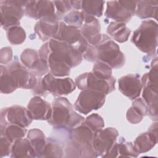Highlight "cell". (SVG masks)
I'll use <instances>...</instances> for the list:
<instances>
[{"mask_svg":"<svg viewBox=\"0 0 158 158\" xmlns=\"http://www.w3.org/2000/svg\"><path fill=\"white\" fill-rule=\"evenodd\" d=\"M83 57L89 62L102 61L112 69L121 68L125 63V56L119 46L105 34L102 35L100 42L96 45L89 44Z\"/></svg>","mask_w":158,"mask_h":158,"instance_id":"cell-1","label":"cell"},{"mask_svg":"<svg viewBox=\"0 0 158 158\" xmlns=\"http://www.w3.org/2000/svg\"><path fill=\"white\" fill-rule=\"evenodd\" d=\"M84 117L73 110L70 102L65 98L55 99L52 103V115L48 120L56 127L74 128L84 122Z\"/></svg>","mask_w":158,"mask_h":158,"instance_id":"cell-2","label":"cell"},{"mask_svg":"<svg viewBox=\"0 0 158 158\" xmlns=\"http://www.w3.org/2000/svg\"><path fill=\"white\" fill-rule=\"evenodd\" d=\"M158 27L153 20H144L133 33L131 42L142 52L149 56L157 54Z\"/></svg>","mask_w":158,"mask_h":158,"instance_id":"cell-3","label":"cell"},{"mask_svg":"<svg viewBox=\"0 0 158 158\" xmlns=\"http://www.w3.org/2000/svg\"><path fill=\"white\" fill-rule=\"evenodd\" d=\"M28 1H0L1 26L6 30L20 25V20L23 17Z\"/></svg>","mask_w":158,"mask_h":158,"instance_id":"cell-4","label":"cell"},{"mask_svg":"<svg viewBox=\"0 0 158 158\" xmlns=\"http://www.w3.org/2000/svg\"><path fill=\"white\" fill-rule=\"evenodd\" d=\"M75 84L81 90L96 91L106 96L115 90V79L112 77L109 80H103L96 77L92 72H86L76 78Z\"/></svg>","mask_w":158,"mask_h":158,"instance_id":"cell-5","label":"cell"},{"mask_svg":"<svg viewBox=\"0 0 158 158\" xmlns=\"http://www.w3.org/2000/svg\"><path fill=\"white\" fill-rule=\"evenodd\" d=\"M48 44L51 53L71 69L81 62L82 54L66 43L52 38L48 41Z\"/></svg>","mask_w":158,"mask_h":158,"instance_id":"cell-6","label":"cell"},{"mask_svg":"<svg viewBox=\"0 0 158 158\" xmlns=\"http://www.w3.org/2000/svg\"><path fill=\"white\" fill-rule=\"evenodd\" d=\"M64 41L83 54L87 49L89 43L82 35L80 30L69 26L64 22H59V27L56 35L53 38Z\"/></svg>","mask_w":158,"mask_h":158,"instance_id":"cell-7","label":"cell"},{"mask_svg":"<svg viewBox=\"0 0 158 158\" xmlns=\"http://www.w3.org/2000/svg\"><path fill=\"white\" fill-rule=\"evenodd\" d=\"M137 1H112L107 2L105 16L115 22H128L135 14Z\"/></svg>","mask_w":158,"mask_h":158,"instance_id":"cell-8","label":"cell"},{"mask_svg":"<svg viewBox=\"0 0 158 158\" xmlns=\"http://www.w3.org/2000/svg\"><path fill=\"white\" fill-rule=\"evenodd\" d=\"M106 95L102 93L84 89L77 98L74 108L78 112L86 115L93 110L100 109L104 104Z\"/></svg>","mask_w":158,"mask_h":158,"instance_id":"cell-9","label":"cell"},{"mask_svg":"<svg viewBox=\"0 0 158 158\" xmlns=\"http://www.w3.org/2000/svg\"><path fill=\"white\" fill-rule=\"evenodd\" d=\"M27 109L20 106H13L4 108L1 111V128L9 124L19 125L23 128L28 127L32 122Z\"/></svg>","mask_w":158,"mask_h":158,"instance_id":"cell-10","label":"cell"},{"mask_svg":"<svg viewBox=\"0 0 158 158\" xmlns=\"http://www.w3.org/2000/svg\"><path fill=\"white\" fill-rule=\"evenodd\" d=\"M41 84L45 91H48L56 96L66 95L73 92L76 88L75 82L69 77L57 78L48 73L41 79Z\"/></svg>","mask_w":158,"mask_h":158,"instance_id":"cell-11","label":"cell"},{"mask_svg":"<svg viewBox=\"0 0 158 158\" xmlns=\"http://www.w3.org/2000/svg\"><path fill=\"white\" fill-rule=\"evenodd\" d=\"M118 132L115 128L102 129L94 134L92 147L97 156H102L115 143Z\"/></svg>","mask_w":158,"mask_h":158,"instance_id":"cell-12","label":"cell"},{"mask_svg":"<svg viewBox=\"0 0 158 158\" xmlns=\"http://www.w3.org/2000/svg\"><path fill=\"white\" fill-rule=\"evenodd\" d=\"M94 134V133L83 123L72 130L71 139L83 148V157H98L92 147Z\"/></svg>","mask_w":158,"mask_h":158,"instance_id":"cell-13","label":"cell"},{"mask_svg":"<svg viewBox=\"0 0 158 158\" xmlns=\"http://www.w3.org/2000/svg\"><path fill=\"white\" fill-rule=\"evenodd\" d=\"M6 67L15 80L19 88L33 89L37 85L38 78L19 62H13Z\"/></svg>","mask_w":158,"mask_h":158,"instance_id":"cell-14","label":"cell"},{"mask_svg":"<svg viewBox=\"0 0 158 158\" xmlns=\"http://www.w3.org/2000/svg\"><path fill=\"white\" fill-rule=\"evenodd\" d=\"M20 60L23 65L36 77H40L49 70L47 63L40 58L39 54L34 49L24 50L21 54Z\"/></svg>","mask_w":158,"mask_h":158,"instance_id":"cell-15","label":"cell"},{"mask_svg":"<svg viewBox=\"0 0 158 158\" xmlns=\"http://www.w3.org/2000/svg\"><path fill=\"white\" fill-rule=\"evenodd\" d=\"M38 54L40 58L47 63L50 73L54 77H62L70 74L71 68L65 62L60 60L52 55L51 52L48 42L41 47Z\"/></svg>","mask_w":158,"mask_h":158,"instance_id":"cell-16","label":"cell"},{"mask_svg":"<svg viewBox=\"0 0 158 158\" xmlns=\"http://www.w3.org/2000/svg\"><path fill=\"white\" fill-rule=\"evenodd\" d=\"M142 83L143 101L148 106L149 116L154 120H157V89L158 85H154L149 81L147 73L141 80Z\"/></svg>","mask_w":158,"mask_h":158,"instance_id":"cell-17","label":"cell"},{"mask_svg":"<svg viewBox=\"0 0 158 158\" xmlns=\"http://www.w3.org/2000/svg\"><path fill=\"white\" fill-rule=\"evenodd\" d=\"M25 14L31 19L40 20L56 15L55 6L51 1H28L25 7Z\"/></svg>","mask_w":158,"mask_h":158,"instance_id":"cell-18","label":"cell"},{"mask_svg":"<svg viewBox=\"0 0 158 158\" xmlns=\"http://www.w3.org/2000/svg\"><path fill=\"white\" fill-rule=\"evenodd\" d=\"M120 91L131 100H135L140 95L142 83L138 74H128L118 80Z\"/></svg>","mask_w":158,"mask_h":158,"instance_id":"cell-19","label":"cell"},{"mask_svg":"<svg viewBox=\"0 0 158 158\" xmlns=\"http://www.w3.org/2000/svg\"><path fill=\"white\" fill-rule=\"evenodd\" d=\"M27 109L32 120H48L52 115V106L40 96L32 98Z\"/></svg>","mask_w":158,"mask_h":158,"instance_id":"cell-20","label":"cell"},{"mask_svg":"<svg viewBox=\"0 0 158 158\" xmlns=\"http://www.w3.org/2000/svg\"><path fill=\"white\" fill-rule=\"evenodd\" d=\"M59 27V19L56 14L40 19L36 23L34 30L42 41H47L56 35Z\"/></svg>","mask_w":158,"mask_h":158,"instance_id":"cell-21","label":"cell"},{"mask_svg":"<svg viewBox=\"0 0 158 158\" xmlns=\"http://www.w3.org/2000/svg\"><path fill=\"white\" fill-rule=\"evenodd\" d=\"M80 31L90 45L95 46L98 44L101 40L102 34H101L99 22L93 16L85 14Z\"/></svg>","mask_w":158,"mask_h":158,"instance_id":"cell-22","label":"cell"},{"mask_svg":"<svg viewBox=\"0 0 158 158\" xmlns=\"http://www.w3.org/2000/svg\"><path fill=\"white\" fill-rule=\"evenodd\" d=\"M157 142V123L152 124L147 132L139 135L134 141L133 146L139 153H144L151 150Z\"/></svg>","mask_w":158,"mask_h":158,"instance_id":"cell-23","label":"cell"},{"mask_svg":"<svg viewBox=\"0 0 158 158\" xmlns=\"http://www.w3.org/2000/svg\"><path fill=\"white\" fill-rule=\"evenodd\" d=\"M10 156L15 158L36 157L30 141L27 138H23L18 139L13 143Z\"/></svg>","mask_w":158,"mask_h":158,"instance_id":"cell-24","label":"cell"},{"mask_svg":"<svg viewBox=\"0 0 158 158\" xmlns=\"http://www.w3.org/2000/svg\"><path fill=\"white\" fill-rule=\"evenodd\" d=\"M148 113V108L141 98L135 99L127 112V120L133 124L139 123Z\"/></svg>","mask_w":158,"mask_h":158,"instance_id":"cell-25","label":"cell"},{"mask_svg":"<svg viewBox=\"0 0 158 158\" xmlns=\"http://www.w3.org/2000/svg\"><path fill=\"white\" fill-rule=\"evenodd\" d=\"M158 1L152 0L138 1L135 14L141 19L153 18L157 19Z\"/></svg>","mask_w":158,"mask_h":158,"instance_id":"cell-26","label":"cell"},{"mask_svg":"<svg viewBox=\"0 0 158 158\" xmlns=\"http://www.w3.org/2000/svg\"><path fill=\"white\" fill-rule=\"evenodd\" d=\"M131 32L125 23L120 22H111L107 28V34L118 43L127 41Z\"/></svg>","mask_w":158,"mask_h":158,"instance_id":"cell-27","label":"cell"},{"mask_svg":"<svg viewBox=\"0 0 158 158\" xmlns=\"http://www.w3.org/2000/svg\"><path fill=\"white\" fill-rule=\"evenodd\" d=\"M27 139L33 148L36 157H43L46 143V138L43 132L38 128L31 129L27 134Z\"/></svg>","mask_w":158,"mask_h":158,"instance_id":"cell-28","label":"cell"},{"mask_svg":"<svg viewBox=\"0 0 158 158\" xmlns=\"http://www.w3.org/2000/svg\"><path fill=\"white\" fill-rule=\"evenodd\" d=\"M18 85L8 72L6 65H1V84L0 89L2 93L9 94L17 89Z\"/></svg>","mask_w":158,"mask_h":158,"instance_id":"cell-29","label":"cell"},{"mask_svg":"<svg viewBox=\"0 0 158 158\" xmlns=\"http://www.w3.org/2000/svg\"><path fill=\"white\" fill-rule=\"evenodd\" d=\"M104 1H81V11L86 15L99 17L102 15Z\"/></svg>","mask_w":158,"mask_h":158,"instance_id":"cell-30","label":"cell"},{"mask_svg":"<svg viewBox=\"0 0 158 158\" xmlns=\"http://www.w3.org/2000/svg\"><path fill=\"white\" fill-rule=\"evenodd\" d=\"M27 132L25 128L17 125L9 124L1 128V136H6L12 143L17 139L23 138Z\"/></svg>","mask_w":158,"mask_h":158,"instance_id":"cell-31","label":"cell"},{"mask_svg":"<svg viewBox=\"0 0 158 158\" xmlns=\"http://www.w3.org/2000/svg\"><path fill=\"white\" fill-rule=\"evenodd\" d=\"M117 146V157H136L139 154L135 149L133 144L131 142L127 141L124 138H121Z\"/></svg>","mask_w":158,"mask_h":158,"instance_id":"cell-32","label":"cell"},{"mask_svg":"<svg viewBox=\"0 0 158 158\" xmlns=\"http://www.w3.org/2000/svg\"><path fill=\"white\" fill-rule=\"evenodd\" d=\"M8 41L14 45L20 44L24 42L26 38L25 30L20 26L16 25L6 30Z\"/></svg>","mask_w":158,"mask_h":158,"instance_id":"cell-33","label":"cell"},{"mask_svg":"<svg viewBox=\"0 0 158 158\" xmlns=\"http://www.w3.org/2000/svg\"><path fill=\"white\" fill-rule=\"evenodd\" d=\"M63 150L60 144L56 141L46 138L43 157H62Z\"/></svg>","mask_w":158,"mask_h":158,"instance_id":"cell-34","label":"cell"},{"mask_svg":"<svg viewBox=\"0 0 158 158\" xmlns=\"http://www.w3.org/2000/svg\"><path fill=\"white\" fill-rule=\"evenodd\" d=\"M85 14L81 10H73L64 17V22L69 26L75 28H81L82 26Z\"/></svg>","mask_w":158,"mask_h":158,"instance_id":"cell-35","label":"cell"},{"mask_svg":"<svg viewBox=\"0 0 158 158\" xmlns=\"http://www.w3.org/2000/svg\"><path fill=\"white\" fill-rule=\"evenodd\" d=\"M112 68L106 63L96 60L93 69L92 73L98 78L103 80H109L112 77Z\"/></svg>","mask_w":158,"mask_h":158,"instance_id":"cell-36","label":"cell"},{"mask_svg":"<svg viewBox=\"0 0 158 158\" xmlns=\"http://www.w3.org/2000/svg\"><path fill=\"white\" fill-rule=\"evenodd\" d=\"M83 123L88 127L94 133H96L104 127V122L102 118L97 114H92L88 116Z\"/></svg>","mask_w":158,"mask_h":158,"instance_id":"cell-37","label":"cell"},{"mask_svg":"<svg viewBox=\"0 0 158 158\" xmlns=\"http://www.w3.org/2000/svg\"><path fill=\"white\" fill-rule=\"evenodd\" d=\"M12 143L6 136H1L0 139V157H3L11 153Z\"/></svg>","mask_w":158,"mask_h":158,"instance_id":"cell-38","label":"cell"},{"mask_svg":"<svg viewBox=\"0 0 158 158\" xmlns=\"http://www.w3.org/2000/svg\"><path fill=\"white\" fill-rule=\"evenodd\" d=\"M53 2L57 14L60 15L65 14L72 8L71 1H54Z\"/></svg>","mask_w":158,"mask_h":158,"instance_id":"cell-39","label":"cell"},{"mask_svg":"<svg viewBox=\"0 0 158 158\" xmlns=\"http://www.w3.org/2000/svg\"><path fill=\"white\" fill-rule=\"evenodd\" d=\"M12 58V51L11 48L6 47L1 50V64L2 65L3 64H8Z\"/></svg>","mask_w":158,"mask_h":158,"instance_id":"cell-40","label":"cell"}]
</instances>
